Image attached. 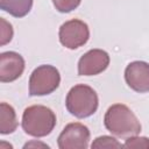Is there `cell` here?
I'll return each mask as SVG.
<instances>
[{"instance_id": "6da1fadb", "label": "cell", "mask_w": 149, "mask_h": 149, "mask_svg": "<svg viewBox=\"0 0 149 149\" xmlns=\"http://www.w3.org/2000/svg\"><path fill=\"white\" fill-rule=\"evenodd\" d=\"M104 123L109 133L119 137H129L141 132L139 119L133 111L123 104L112 105L105 113Z\"/></svg>"}, {"instance_id": "7a4b0ae2", "label": "cell", "mask_w": 149, "mask_h": 149, "mask_svg": "<svg viewBox=\"0 0 149 149\" xmlns=\"http://www.w3.org/2000/svg\"><path fill=\"white\" fill-rule=\"evenodd\" d=\"M56 126V115L47 106L33 105L27 107L22 114V129L34 137L49 135Z\"/></svg>"}, {"instance_id": "3957f363", "label": "cell", "mask_w": 149, "mask_h": 149, "mask_svg": "<svg viewBox=\"0 0 149 149\" xmlns=\"http://www.w3.org/2000/svg\"><path fill=\"white\" fill-rule=\"evenodd\" d=\"M99 99L97 92L88 85L78 84L71 87L66 95L65 106L70 114L76 118L84 119L95 113L98 109Z\"/></svg>"}, {"instance_id": "277c9868", "label": "cell", "mask_w": 149, "mask_h": 149, "mask_svg": "<svg viewBox=\"0 0 149 149\" xmlns=\"http://www.w3.org/2000/svg\"><path fill=\"white\" fill-rule=\"evenodd\" d=\"M61 83L59 71L49 64L37 66L29 78L30 95H47L52 93Z\"/></svg>"}, {"instance_id": "5b68a950", "label": "cell", "mask_w": 149, "mask_h": 149, "mask_svg": "<svg viewBox=\"0 0 149 149\" xmlns=\"http://www.w3.org/2000/svg\"><path fill=\"white\" fill-rule=\"evenodd\" d=\"M59 42L68 49H77L84 45L90 38L88 26L78 19H72L64 22L58 31Z\"/></svg>"}, {"instance_id": "8992f818", "label": "cell", "mask_w": 149, "mask_h": 149, "mask_svg": "<svg viewBox=\"0 0 149 149\" xmlns=\"http://www.w3.org/2000/svg\"><path fill=\"white\" fill-rule=\"evenodd\" d=\"M88 128L80 122H72L64 127L57 139L59 149H86L90 141Z\"/></svg>"}, {"instance_id": "52a82bcc", "label": "cell", "mask_w": 149, "mask_h": 149, "mask_svg": "<svg viewBox=\"0 0 149 149\" xmlns=\"http://www.w3.org/2000/svg\"><path fill=\"white\" fill-rule=\"evenodd\" d=\"M109 65V55L101 49H91L85 52L78 62L79 76H95Z\"/></svg>"}, {"instance_id": "ba28073f", "label": "cell", "mask_w": 149, "mask_h": 149, "mask_svg": "<svg viewBox=\"0 0 149 149\" xmlns=\"http://www.w3.org/2000/svg\"><path fill=\"white\" fill-rule=\"evenodd\" d=\"M125 80L135 92H149V64L143 61L129 63L125 70Z\"/></svg>"}, {"instance_id": "9c48e42d", "label": "cell", "mask_w": 149, "mask_h": 149, "mask_svg": "<svg viewBox=\"0 0 149 149\" xmlns=\"http://www.w3.org/2000/svg\"><path fill=\"white\" fill-rule=\"evenodd\" d=\"M24 70L23 57L15 51H6L0 55V80L9 83L16 80Z\"/></svg>"}, {"instance_id": "30bf717a", "label": "cell", "mask_w": 149, "mask_h": 149, "mask_svg": "<svg viewBox=\"0 0 149 149\" xmlns=\"http://www.w3.org/2000/svg\"><path fill=\"white\" fill-rule=\"evenodd\" d=\"M17 128V119L15 109L7 102L0 104V133L2 135L10 134Z\"/></svg>"}, {"instance_id": "8fae6325", "label": "cell", "mask_w": 149, "mask_h": 149, "mask_svg": "<svg viewBox=\"0 0 149 149\" xmlns=\"http://www.w3.org/2000/svg\"><path fill=\"white\" fill-rule=\"evenodd\" d=\"M33 7V0H0V8L14 17L26 16Z\"/></svg>"}, {"instance_id": "7c38bea8", "label": "cell", "mask_w": 149, "mask_h": 149, "mask_svg": "<svg viewBox=\"0 0 149 149\" xmlns=\"http://www.w3.org/2000/svg\"><path fill=\"white\" fill-rule=\"evenodd\" d=\"M123 147V144H121L116 139L112 137V136H107V135H102V136H99L97 137L92 144H91V148L95 149H104V148H121Z\"/></svg>"}, {"instance_id": "4fadbf2b", "label": "cell", "mask_w": 149, "mask_h": 149, "mask_svg": "<svg viewBox=\"0 0 149 149\" xmlns=\"http://www.w3.org/2000/svg\"><path fill=\"white\" fill-rule=\"evenodd\" d=\"M125 148H135V149H149V139L146 136L133 135L126 139L123 143Z\"/></svg>"}, {"instance_id": "5bb4252c", "label": "cell", "mask_w": 149, "mask_h": 149, "mask_svg": "<svg viewBox=\"0 0 149 149\" xmlns=\"http://www.w3.org/2000/svg\"><path fill=\"white\" fill-rule=\"evenodd\" d=\"M81 0H52L55 8L61 13H70L80 5Z\"/></svg>"}, {"instance_id": "9a60e30c", "label": "cell", "mask_w": 149, "mask_h": 149, "mask_svg": "<svg viewBox=\"0 0 149 149\" xmlns=\"http://www.w3.org/2000/svg\"><path fill=\"white\" fill-rule=\"evenodd\" d=\"M13 37V28L12 24L8 23L3 17L0 19V44L5 45L12 41Z\"/></svg>"}, {"instance_id": "2e32d148", "label": "cell", "mask_w": 149, "mask_h": 149, "mask_svg": "<svg viewBox=\"0 0 149 149\" xmlns=\"http://www.w3.org/2000/svg\"><path fill=\"white\" fill-rule=\"evenodd\" d=\"M30 147H43V148H49V146H47V144H44V143H40V142H29V143H27V144H24V147L23 148H30Z\"/></svg>"}]
</instances>
